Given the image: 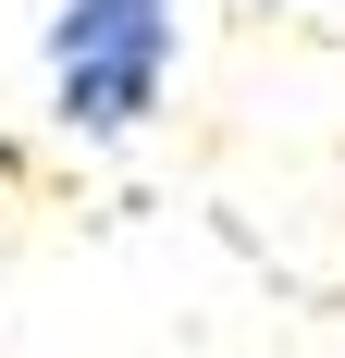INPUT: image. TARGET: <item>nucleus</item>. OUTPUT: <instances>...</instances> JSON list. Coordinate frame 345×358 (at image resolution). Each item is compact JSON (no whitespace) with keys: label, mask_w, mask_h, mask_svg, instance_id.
<instances>
[{"label":"nucleus","mask_w":345,"mask_h":358,"mask_svg":"<svg viewBox=\"0 0 345 358\" xmlns=\"http://www.w3.org/2000/svg\"><path fill=\"white\" fill-rule=\"evenodd\" d=\"M161 62H172V0H62V37H50L62 124L124 136V124L161 99Z\"/></svg>","instance_id":"1"}]
</instances>
